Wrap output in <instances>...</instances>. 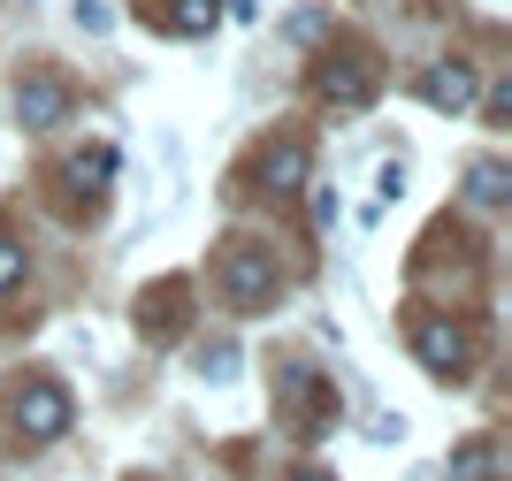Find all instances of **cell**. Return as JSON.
Instances as JSON below:
<instances>
[{"label":"cell","mask_w":512,"mask_h":481,"mask_svg":"<svg viewBox=\"0 0 512 481\" xmlns=\"http://www.w3.org/2000/svg\"><path fill=\"white\" fill-rule=\"evenodd\" d=\"M222 298H230L237 314H268V298H276V260L260 245H230L222 252Z\"/></svg>","instance_id":"1"},{"label":"cell","mask_w":512,"mask_h":481,"mask_svg":"<svg viewBox=\"0 0 512 481\" xmlns=\"http://www.w3.org/2000/svg\"><path fill=\"white\" fill-rule=\"evenodd\" d=\"M283 405H291V428H299L306 443H314V436H329V428H337V413H344L337 382H329V375H314V367L283 375Z\"/></svg>","instance_id":"2"},{"label":"cell","mask_w":512,"mask_h":481,"mask_svg":"<svg viewBox=\"0 0 512 481\" xmlns=\"http://www.w3.org/2000/svg\"><path fill=\"white\" fill-rule=\"evenodd\" d=\"M69 420H77V405H69L62 382H23V390H16V428H23L31 443L69 436Z\"/></svg>","instance_id":"3"},{"label":"cell","mask_w":512,"mask_h":481,"mask_svg":"<svg viewBox=\"0 0 512 481\" xmlns=\"http://www.w3.org/2000/svg\"><path fill=\"white\" fill-rule=\"evenodd\" d=\"M413 352H421L428 375L459 382V375H467V359H474V344H467V329H451V321H421V329H413Z\"/></svg>","instance_id":"4"},{"label":"cell","mask_w":512,"mask_h":481,"mask_svg":"<svg viewBox=\"0 0 512 481\" xmlns=\"http://www.w3.org/2000/svg\"><path fill=\"white\" fill-rule=\"evenodd\" d=\"M474 92H482V77H474L467 62H436L421 77V100L436 107V115H459V107H474Z\"/></svg>","instance_id":"5"},{"label":"cell","mask_w":512,"mask_h":481,"mask_svg":"<svg viewBox=\"0 0 512 481\" xmlns=\"http://www.w3.org/2000/svg\"><path fill=\"white\" fill-rule=\"evenodd\" d=\"M16 115H23L31 130H54V123L69 115V84H62V77H23V84H16Z\"/></svg>","instance_id":"6"},{"label":"cell","mask_w":512,"mask_h":481,"mask_svg":"<svg viewBox=\"0 0 512 481\" xmlns=\"http://www.w3.org/2000/svg\"><path fill=\"white\" fill-rule=\"evenodd\" d=\"M321 100H329V107H367V100H375V69H367V62L321 69Z\"/></svg>","instance_id":"7"},{"label":"cell","mask_w":512,"mask_h":481,"mask_svg":"<svg viewBox=\"0 0 512 481\" xmlns=\"http://www.w3.org/2000/svg\"><path fill=\"white\" fill-rule=\"evenodd\" d=\"M306 168H314V153H306L299 138H283V146H268V161H260V176H268V191H276V199H291V191L306 184Z\"/></svg>","instance_id":"8"},{"label":"cell","mask_w":512,"mask_h":481,"mask_svg":"<svg viewBox=\"0 0 512 481\" xmlns=\"http://www.w3.org/2000/svg\"><path fill=\"white\" fill-rule=\"evenodd\" d=\"M77 191H100L107 176H115V146H85V153H69V168H62Z\"/></svg>","instance_id":"9"},{"label":"cell","mask_w":512,"mask_h":481,"mask_svg":"<svg viewBox=\"0 0 512 481\" xmlns=\"http://www.w3.org/2000/svg\"><path fill=\"white\" fill-rule=\"evenodd\" d=\"M505 191H512L505 161H474L467 168V199H474V207H505Z\"/></svg>","instance_id":"10"},{"label":"cell","mask_w":512,"mask_h":481,"mask_svg":"<svg viewBox=\"0 0 512 481\" xmlns=\"http://www.w3.org/2000/svg\"><path fill=\"white\" fill-rule=\"evenodd\" d=\"M451 481H497V451L482 436L459 443V451H451Z\"/></svg>","instance_id":"11"},{"label":"cell","mask_w":512,"mask_h":481,"mask_svg":"<svg viewBox=\"0 0 512 481\" xmlns=\"http://www.w3.org/2000/svg\"><path fill=\"white\" fill-rule=\"evenodd\" d=\"M214 16H222L214 0H176V8H169V31H184V39H199V31H214Z\"/></svg>","instance_id":"12"},{"label":"cell","mask_w":512,"mask_h":481,"mask_svg":"<svg viewBox=\"0 0 512 481\" xmlns=\"http://www.w3.org/2000/svg\"><path fill=\"white\" fill-rule=\"evenodd\" d=\"M16 283H23V245L0 237V291H16Z\"/></svg>","instance_id":"13"},{"label":"cell","mask_w":512,"mask_h":481,"mask_svg":"<svg viewBox=\"0 0 512 481\" xmlns=\"http://www.w3.org/2000/svg\"><path fill=\"white\" fill-rule=\"evenodd\" d=\"M77 23H85V31H107V8L100 0H77Z\"/></svg>","instance_id":"14"},{"label":"cell","mask_w":512,"mask_h":481,"mask_svg":"<svg viewBox=\"0 0 512 481\" xmlns=\"http://www.w3.org/2000/svg\"><path fill=\"white\" fill-rule=\"evenodd\" d=\"M291 481H337V474H329V466H299Z\"/></svg>","instance_id":"15"}]
</instances>
